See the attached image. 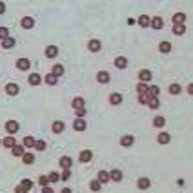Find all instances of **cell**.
I'll return each instance as SVG.
<instances>
[{
    "label": "cell",
    "instance_id": "3",
    "mask_svg": "<svg viewBox=\"0 0 193 193\" xmlns=\"http://www.w3.org/2000/svg\"><path fill=\"white\" fill-rule=\"evenodd\" d=\"M115 66H117L119 69H124V67L128 66V58H126V57H117V58H115Z\"/></svg>",
    "mask_w": 193,
    "mask_h": 193
},
{
    "label": "cell",
    "instance_id": "47",
    "mask_svg": "<svg viewBox=\"0 0 193 193\" xmlns=\"http://www.w3.org/2000/svg\"><path fill=\"white\" fill-rule=\"evenodd\" d=\"M75 111H77V117H78V119H82V117L86 115V108H78V109H75Z\"/></svg>",
    "mask_w": 193,
    "mask_h": 193
},
{
    "label": "cell",
    "instance_id": "17",
    "mask_svg": "<svg viewBox=\"0 0 193 193\" xmlns=\"http://www.w3.org/2000/svg\"><path fill=\"white\" fill-rule=\"evenodd\" d=\"M148 97H150V98H157V97H159V88H157V86L148 88Z\"/></svg>",
    "mask_w": 193,
    "mask_h": 193
},
{
    "label": "cell",
    "instance_id": "48",
    "mask_svg": "<svg viewBox=\"0 0 193 193\" xmlns=\"http://www.w3.org/2000/svg\"><path fill=\"white\" fill-rule=\"evenodd\" d=\"M15 193H27V191H26L22 186H18V188H15Z\"/></svg>",
    "mask_w": 193,
    "mask_h": 193
},
{
    "label": "cell",
    "instance_id": "22",
    "mask_svg": "<svg viewBox=\"0 0 193 193\" xmlns=\"http://www.w3.org/2000/svg\"><path fill=\"white\" fill-rule=\"evenodd\" d=\"M157 140H159V144H168L170 142V133H160L157 137Z\"/></svg>",
    "mask_w": 193,
    "mask_h": 193
},
{
    "label": "cell",
    "instance_id": "25",
    "mask_svg": "<svg viewBox=\"0 0 193 193\" xmlns=\"http://www.w3.org/2000/svg\"><path fill=\"white\" fill-rule=\"evenodd\" d=\"M139 24H140L142 27H148V26H150V16H148V15H142V16L139 18Z\"/></svg>",
    "mask_w": 193,
    "mask_h": 193
},
{
    "label": "cell",
    "instance_id": "26",
    "mask_svg": "<svg viewBox=\"0 0 193 193\" xmlns=\"http://www.w3.org/2000/svg\"><path fill=\"white\" fill-rule=\"evenodd\" d=\"M159 49H160L162 53H170V49H171V44H170V42H160Z\"/></svg>",
    "mask_w": 193,
    "mask_h": 193
},
{
    "label": "cell",
    "instance_id": "20",
    "mask_svg": "<svg viewBox=\"0 0 193 193\" xmlns=\"http://www.w3.org/2000/svg\"><path fill=\"white\" fill-rule=\"evenodd\" d=\"M151 26H153L155 29H162L164 22H162V18H160V16H157V18H153V20H151Z\"/></svg>",
    "mask_w": 193,
    "mask_h": 193
},
{
    "label": "cell",
    "instance_id": "29",
    "mask_svg": "<svg viewBox=\"0 0 193 193\" xmlns=\"http://www.w3.org/2000/svg\"><path fill=\"white\" fill-rule=\"evenodd\" d=\"M62 73H64V67H62L60 64H57V66H53V75H55V77H60Z\"/></svg>",
    "mask_w": 193,
    "mask_h": 193
},
{
    "label": "cell",
    "instance_id": "18",
    "mask_svg": "<svg viewBox=\"0 0 193 193\" xmlns=\"http://www.w3.org/2000/svg\"><path fill=\"white\" fill-rule=\"evenodd\" d=\"M133 142H135V139H133L131 135H124V137H122V140H120V144H122V146H131Z\"/></svg>",
    "mask_w": 193,
    "mask_h": 193
},
{
    "label": "cell",
    "instance_id": "14",
    "mask_svg": "<svg viewBox=\"0 0 193 193\" xmlns=\"http://www.w3.org/2000/svg\"><path fill=\"white\" fill-rule=\"evenodd\" d=\"M109 179H111V181H115V182L122 181V171H120V170H113V171L109 173Z\"/></svg>",
    "mask_w": 193,
    "mask_h": 193
},
{
    "label": "cell",
    "instance_id": "51",
    "mask_svg": "<svg viewBox=\"0 0 193 193\" xmlns=\"http://www.w3.org/2000/svg\"><path fill=\"white\" fill-rule=\"evenodd\" d=\"M188 93H190V95L193 93V84H190V86H188Z\"/></svg>",
    "mask_w": 193,
    "mask_h": 193
},
{
    "label": "cell",
    "instance_id": "44",
    "mask_svg": "<svg viewBox=\"0 0 193 193\" xmlns=\"http://www.w3.org/2000/svg\"><path fill=\"white\" fill-rule=\"evenodd\" d=\"M7 36H9V31H7L5 27H0V38H2V40H5Z\"/></svg>",
    "mask_w": 193,
    "mask_h": 193
},
{
    "label": "cell",
    "instance_id": "19",
    "mask_svg": "<svg viewBox=\"0 0 193 193\" xmlns=\"http://www.w3.org/2000/svg\"><path fill=\"white\" fill-rule=\"evenodd\" d=\"M71 164H73V162H71V159H69V157H62V159H60V166H62L64 170H69V168H71Z\"/></svg>",
    "mask_w": 193,
    "mask_h": 193
},
{
    "label": "cell",
    "instance_id": "33",
    "mask_svg": "<svg viewBox=\"0 0 193 193\" xmlns=\"http://www.w3.org/2000/svg\"><path fill=\"white\" fill-rule=\"evenodd\" d=\"M184 31H186V27H184L182 24H179V26H173V33H175V35H182Z\"/></svg>",
    "mask_w": 193,
    "mask_h": 193
},
{
    "label": "cell",
    "instance_id": "52",
    "mask_svg": "<svg viewBox=\"0 0 193 193\" xmlns=\"http://www.w3.org/2000/svg\"><path fill=\"white\" fill-rule=\"evenodd\" d=\"M62 193H71V190H69V188H64V190H62Z\"/></svg>",
    "mask_w": 193,
    "mask_h": 193
},
{
    "label": "cell",
    "instance_id": "37",
    "mask_svg": "<svg viewBox=\"0 0 193 193\" xmlns=\"http://www.w3.org/2000/svg\"><path fill=\"white\" fill-rule=\"evenodd\" d=\"M148 106H150L151 109H157V108H159V98H150V100H148Z\"/></svg>",
    "mask_w": 193,
    "mask_h": 193
},
{
    "label": "cell",
    "instance_id": "45",
    "mask_svg": "<svg viewBox=\"0 0 193 193\" xmlns=\"http://www.w3.org/2000/svg\"><path fill=\"white\" fill-rule=\"evenodd\" d=\"M71 179V171L69 170H66L64 173H62V177H60V181H69Z\"/></svg>",
    "mask_w": 193,
    "mask_h": 193
},
{
    "label": "cell",
    "instance_id": "4",
    "mask_svg": "<svg viewBox=\"0 0 193 193\" xmlns=\"http://www.w3.org/2000/svg\"><path fill=\"white\" fill-rule=\"evenodd\" d=\"M57 55H58V47H55V46H47V47H46V57L53 58V57H57Z\"/></svg>",
    "mask_w": 193,
    "mask_h": 193
},
{
    "label": "cell",
    "instance_id": "8",
    "mask_svg": "<svg viewBox=\"0 0 193 193\" xmlns=\"http://www.w3.org/2000/svg\"><path fill=\"white\" fill-rule=\"evenodd\" d=\"M139 78H140L142 82H148V80H151V71H148V69H142V71L139 73Z\"/></svg>",
    "mask_w": 193,
    "mask_h": 193
},
{
    "label": "cell",
    "instance_id": "41",
    "mask_svg": "<svg viewBox=\"0 0 193 193\" xmlns=\"http://www.w3.org/2000/svg\"><path fill=\"white\" fill-rule=\"evenodd\" d=\"M137 91H139V93H148V86H146L144 82H140V84L137 86Z\"/></svg>",
    "mask_w": 193,
    "mask_h": 193
},
{
    "label": "cell",
    "instance_id": "13",
    "mask_svg": "<svg viewBox=\"0 0 193 193\" xmlns=\"http://www.w3.org/2000/svg\"><path fill=\"white\" fill-rule=\"evenodd\" d=\"M91 157H93V153H91L89 150H84V151L80 153V162H89Z\"/></svg>",
    "mask_w": 193,
    "mask_h": 193
},
{
    "label": "cell",
    "instance_id": "30",
    "mask_svg": "<svg viewBox=\"0 0 193 193\" xmlns=\"http://www.w3.org/2000/svg\"><path fill=\"white\" fill-rule=\"evenodd\" d=\"M53 131H55V133H60V131H64V122H58V120H57V122L53 124Z\"/></svg>",
    "mask_w": 193,
    "mask_h": 193
},
{
    "label": "cell",
    "instance_id": "40",
    "mask_svg": "<svg viewBox=\"0 0 193 193\" xmlns=\"http://www.w3.org/2000/svg\"><path fill=\"white\" fill-rule=\"evenodd\" d=\"M35 148L40 150V151H44V150H46V142H44V140H35Z\"/></svg>",
    "mask_w": 193,
    "mask_h": 193
},
{
    "label": "cell",
    "instance_id": "2",
    "mask_svg": "<svg viewBox=\"0 0 193 193\" xmlns=\"http://www.w3.org/2000/svg\"><path fill=\"white\" fill-rule=\"evenodd\" d=\"M5 129H7V133H16L18 131V122H15V120H9L7 124H5Z\"/></svg>",
    "mask_w": 193,
    "mask_h": 193
},
{
    "label": "cell",
    "instance_id": "5",
    "mask_svg": "<svg viewBox=\"0 0 193 193\" xmlns=\"http://www.w3.org/2000/svg\"><path fill=\"white\" fill-rule=\"evenodd\" d=\"M42 82V77L38 75V73H33V75H29V84L31 86H38Z\"/></svg>",
    "mask_w": 193,
    "mask_h": 193
},
{
    "label": "cell",
    "instance_id": "50",
    "mask_svg": "<svg viewBox=\"0 0 193 193\" xmlns=\"http://www.w3.org/2000/svg\"><path fill=\"white\" fill-rule=\"evenodd\" d=\"M42 193H55V191H53L51 188H44V191H42Z\"/></svg>",
    "mask_w": 193,
    "mask_h": 193
},
{
    "label": "cell",
    "instance_id": "12",
    "mask_svg": "<svg viewBox=\"0 0 193 193\" xmlns=\"http://www.w3.org/2000/svg\"><path fill=\"white\" fill-rule=\"evenodd\" d=\"M73 128H75L77 131H82V129H86V120H82V119H77V120L73 122Z\"/></svg>",
    "mask_w": 193,
    "mask_h": 193
},
{
    "label": "cell",
    "instance_id": "11",
    "mask_svg": "<svg viewBox=\"0 0 193 193\" xmlns=\"http://www.w3.org/2000/svg\"><path fill=\"white\" fill-rule=\"evenodd\" d=\"M109 102H111L113 106H119V104L122 102V95H120V93H113V95L109 97Z\"/></svg>",
    "mask_w": 193,
    "mask_h": 193
},
{
    "label": "cell",
    "instance_id": "38",
    "mask_svg": "<svg viewBox=\"0 0 193 193\" xmlns=\"http://www.w3.org/2000/svg\"><path fill=\"white\" fill-rule=\"evenodd\" d=\"M148 100H150L148 93H140V95H139V102H140V104H148Z\"/></svg>",
    "mask_w": 193,
    "mask_h": 193
},
{
    "label": "cell",
    "instance_id": "24",
    "mask_svg": "<svg viewBox=\"0 0 193 193\" xmlns=\"http://www.w3.org/2000/svg\"><path fill=\"white\" fill-rule=\"evenodd\" d=\"M4 146H5V148H15V146H16V144H15V139H13L11 135L5 137V139H4Z\"/></svg>",
    "mask_w": 193,
    "mask_h": 193
},
{
    "label": "cell",
    "instance_id": "39",
    "mask_svg": "<svg viewBox=\"0 0 193 193\" xmlns=\"http://www.w3.org/2000/svg\"><path fill=\"white\" fill-rule=\"evenodd\" d=\"M153 124H155V126H157V128H162V126H164V124H166V120H164V119H162V117H157V119H155V120H153Z\"/></svg>",
    "mask_w": 193,
    "mask_h": 193
},
{
    "label": "cell",
    "instance_id": "15",
    "mask_svg": "<svg viewBox=\"0 0 193 193\" xmlns=\"http://www.w3.org/2000/svg\"><path fill=\"white\" fill-rule=\"evenodd\" d=\"M150 184H151V182H150V179H144V177H142V179H139V182H137V186H139L140 190H148V188H150Z\"/></svg>",
    "mask_w": 193,
    "mask_h": 193
},
{
    "label": "cell",
    "instance_id": "9",
    "mask_svg": "<svg viewBox=\"0 0 193 193\" xmlns=\"http://www.w3.org/2000/svg\"><path fill=\"white\" fill-rule=\"evenodd\" d=\"M97 80H98L100 84H108V82H109V75H108L106 71H100V73L97 75Z\"/></svg>",
    "mask_w": 193,
    "mask_h": 193
},
{
    "label": "cell",
    "instance_id": "32",
    "mask_svg": "<svg viewBox=\"0 0 193 193\" xmlns=\"http://www.w3.org/2000/svg\"><path fill=\"white\" fill-rule=\"evenodd\" d=\"M97 181H98V182H108V181H109V173H106V171H100Z\"/></svg>",
    "mask_w": 193,
    "mask_h": 193
},
{
    "label": "cell",
    "instance_id": "35",
    "mask_svg": "<svg viewBox=\"0 0 193 193\" xmlns=\"http://www.w3.org/2000/svg\"><path fill=\"white\" fill-rule=\"evenodd\" d=\"M73 108H75V109L84 108V98H80V97H78V98H75V100H73Z\"/></svg>",
    "mask_w": 193,
    "mask_h": 193
},
{
    "label": "cell",
    "instance_id": "6",
    "mask_svg": "<svg viewBox=\"0 0 193 193\" xmlns=\"http://www.w3.org/2000/svg\"><path fill=\"white\" fill-rule=\"evenodd\" d=\"M186 20V15L184 13H177V15H173V26H179V24H182Z\"/></svg>",
    "mask_w": 193,
    "mask_h": 193
},
{
    "label": "cell",
    "instance_id": "43",
    "mask_svg": "<svg viewBox=\"0 0 193 193\" xmlns=\"http://www.w3.org/2000/svg\"><path fill=\"white\" fill-rule=\"evenodd\" d=\"M47 182H49V179H47V177H44V175L38 179V184H40L42 188H46V186H47Z\"/></svg>",
    "mask_w": 193,
    "mask_h": 193
},
{
    "label": "cell",
    "instance_id": "23",
    "mask_svg": "<svg viewBox=\"0 0 193 193\" xmlns=\"http://www.w3.org/2000/svg\"><path fill=\"white\" fill-rule=\"evenodd\" d=\"M2 46H4L5 49H9V47H13V46H15V38H11V36H7L5 40H2Z\"/></svg>",
    "mask_w": 193,
    "mask_h": 193
},
{
    "label": "cell",
    "instance_id": "16",
    "mask_svg": "<svg viewBox=\"0 0 193 193\" xmlns=\"http://www.w3.org/2000/svg\"><path fill=\"white\" fill-rule=\"evenodd\" d=\"M88 47H89V51H93V53H97V51L100 49V42H98V40H91V42L88 44Z\"/></svg>",
    "mask_w": 193,
    "mask_h": 193
},
{
    "label": "cell",
    "instance_id": "34",
    "mask_svg": "<svg viewBox=\"0 0 193 193\" xmlns=\"http://www.w3.org/2000/svg\"><path fill=\"white\" fill-rule=\"evenodd\" d=\"M170 93H171V95H179V93H181V86H179V84H171V86H170Z\"/></svg>",
    "mask_w": 193,
    "mask_h": 193
},
{
    "label": "cell",
    "instance_id": "27",
    "mask_svg": "<svg viewBox=\"0 0 193 193\" xmlns=\"http://www.w3.org/2000/svg\"><path fill=\"white\" fill-rule=\"evenodd\" d=\"M24 148H35V139L33 137H26L24 139Z\"/></svg>",
    "mask_w": 193,
    "mask_h": 193
},
{
    "label": "cell",
    "instance_id": "7",
    "mask_svg": "<svg viewBox=\"0 0 193 193\" xmlns=\"http://www.w3.org/2000/svg\"><path fill=\"white\" fill-rule=\"evenodd\" d=\"M33 26H35V20H33V18H29V16L22 18V27H24V29H31Z\"/></svg>",
    "mask_w": 193,
    "mask_h": 193
},
{
    "label": "cell",
    "instance_id": "1",
    "mask_svg": "<svg viewBox=\"0 0 193 193\" xmlns=\"http://www.w3.org/2000/svg\"><path fill=\"white\" fill-rule=\"evenodd\" d=\"M29 66H31V62H29L27 58H18V60H16V67H18V69H22V71L29 69Z\"/></svg>",
    "mask_w": 193,
    "mask_h": 193
},
{
    "label": "cell",
    "instance_id": "42",
    "mask_svg": "<svg viewBox=\"0 0 193 193\" xmlns=\"http://www.w3.org/2000/svg\"><path fill=\"white\" fill-rule=\"evenodd\" d=\"M47 179H49L51 182H58V181H60V177H58V173H55V171H53V173H49V177H47Z\"/></svg>",
    "mask_w": 193,
    "mask_h": 193
},
{
    "label": "cell",
    "instance_id": "49",
    "mask_svg": "<svg viewBox=\"0 0 193 193\" xmlns=\"http://www.w3.org/2000/svg\"><path fill=\"white\" fill-rule=\"evenodd\" d=\"M4 11H5V5H4V4H2V2H0V15H2V13H4Z\"/></svg>",
    "mask_w": 193,
    "mask_h": 193
},
{
    "label": "cell",
    "instance_id": "36",
    "mask_svg": "<svg viewBox=\"0 0 193 193\" xmlns=\"http://www.w3.org/2000/svg\"><path fill=\"white\" fill-rule=\"evenodd\" d=\"M20 186H22V188H24V190H26V191H29V190H31V188H33V182H31V181H27V179H24V181H22V184H20Z\"/></svg>",
    "mask_w": 193,
    "mask_h": 193
},
{
    "label": "cell",
    "instance_id": "31",
    "mask_svg": "<svg viewBox=\"0 0 193 193\" xmlns=\"http://www.w3.org/2000/svg\"><path fill=\"white\" fill-rule=\"evenodd\" d=\"M22 160H24V164H31V162L35 160V157H33L31 153H24V155H22Z\"/></svg>",
    "mask_w": 193,
    "mask_h": 193
},
{
    "label": "cell",
    "instance_id": "21",
    "mask_svg": "<svg viewBox=\"0 0 193 193\" xmlns=\"http://www.w3.org/2000/svg\"><path fill=\"white\" fill-rule=\"evenodd\" d=\"M46 82H47L49 86H55V84L58 82V77H55L53 73H49V75H46Z\"/></svg>",
    "mask_w": 193,
    "mask_h": 193
},
{
    "label": "cell",
    "instance_id": "10",
    "mask_svg": "<svg viewBox=\"0 0 193 193\" xmlns=\"http://www.w3.org/2000/svg\"><path fill=\"white\" fill-rule=\"evenodd\" d=\"M5 93L11 95V97L16 95V93H18V86H16V84H7V86H5Z\"/></svg>",
    "mask_w": 193,
    "mask_h": 193
},
{
    "label": "cell",
    "instance_id": "46",
    "mask_svg": "<svg viewBox=\"0 0 193 193\" xmlns=\"http://www.w3.org/2000/svg\"><path fill=\"white\" fill-rule=\"evenodd\" d=\"M89 186H91V190H93V191H98V190H100V182H98V181H93Z\"/></svg>",
    "mask_w": 193,
    "mask_h": 193
},
{
    "label": "cell",
    "instance_id": "28",
    "mask_svg": "<svg viewBox=\"0 0 193 193\" xmlns=\"http://www.w3.org/2000/svg\"><path fill=\"white\" fill-rule=\"evenodd\" d=\"M13 150V155L15 157H22L24 155V146H15V148H11Z\"/></svg>",
    "mask_w": 193,
    "mask_h": 193
}]
</instances>
